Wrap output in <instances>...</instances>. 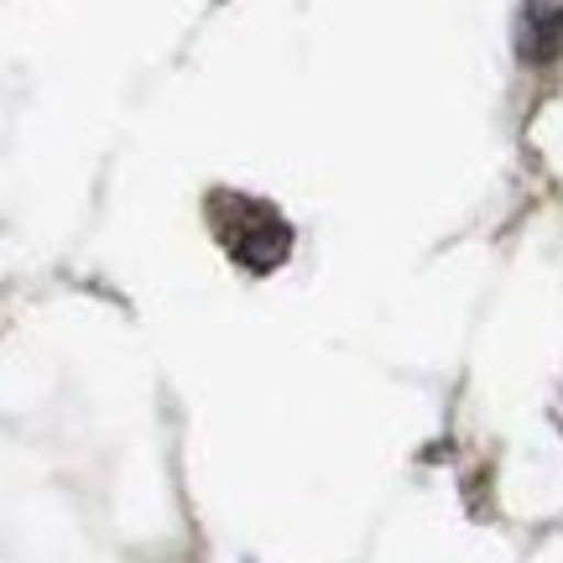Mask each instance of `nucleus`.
<instances>
[{
  "instance_id": "obj_1",
  "label": "nucleus",
  "mask_w": 563,
  "mask_h": 563,
  "mask_svg": "<svg viewBox=\"0 0 563 563\" xmlns=\"http://www.w3.org/2000/svg\"><path fill=\"white\" fill-rule=\"evenodd\" d=\"M235 209H241V230H224L230 251H235L241 262H251V266L282 262V251H287V224H282L272 209H262V203L235 199Z\"/></svg>"
}]
</instances>
